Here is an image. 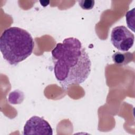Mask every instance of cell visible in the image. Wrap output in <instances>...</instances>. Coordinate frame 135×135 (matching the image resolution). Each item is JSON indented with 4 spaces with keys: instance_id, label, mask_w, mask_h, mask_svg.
Listing matches in <instances>:
<instances>
[{
    "instance_id": "1",
    "label": "cell",
    "mask_w": 135,
    "mask_h": 135,
    "mask_svg": "<svg viewBox=\"0 0 135 135\" xmlns=\"http://www.w3.org/2000/svg\"><path fill=\"white\" fill-rule=\"evenodd\" d=\"M54 73L63 89L83 83L91 70L89 54L81 42L76 38H65L52 50Z\"/></svg>"
},
{
    "instance_id": "2",
    "label": "cell",
    "mask_w": 135,
    "mask_h": 135,
    "mask_svg": "<svg viewBox=\"0 0 135 135\" xmlns=\"http://www.w3.org/2000/svg\"><path fill=\"white\" fill-rule=\"evenodd\" d=\"M34 42L31 35L18 27L5 29L0 37V50L3 58L16 65L32 54Z\"/></svg>"
},
{
    "instance_id": "3",
    "label": "cell",
    "mask_w": 135,
    "mask_h": 135,
    "mask_svg": "<svg viewBox=\"0 0 135 135\" xmlns=\"http://www.w3.org/2000/svg\"><path fill=\"white\" fill-rule=\"evenodd\" d=\"M110 41L114 47L124 52L129 51L133 46L134 36L126 26L120 25L112 29Z\"/></svg>"
},
{
    "instance_id": "4",
    "label": "cell",
    "mask_w": 135,
    "mask_h": 135,
    "mask_svg": "<svg viewBox=\"0 0 135 135\" xmlns=\"http://www.w3.org/2000/svg\"><path fill=\"white\" fill-rule=\"evenodd\" d=\"M23 134L52 135L53 129L45 119L34 115L26 122L23 129Z\"/></svg>"
},
{
    "instance_id": "5",
    "label": "cell",
    "mask_w": 135,
    "mask_h": 135,
    "mask_svg": "<svg viewBox=\"0 0 135 135\" xmlns=\"http://www.w3.org/2000/svg\"><path fill=\"white\" fill-rule=\"evenodd\" d=\"M112 59L115 64L119 65H124L133 60V55L132 53L129 52L126 53L117 52L112 55Z\"/></svg>"
},
{
    "instance_id": "6",
    "label": "cell",
    "mask_w": 135,
    "mask_h": 135,
    "mask_svg": "<svg viewBox=\"0 0 135 135\" xmlns=\"http://www.w3.org/2000/svg\"><path fill=\"white\" fill-rule=\"evenodd\" d=\"M79 6L84 10H90L94 6L95 1L93 0H80L78 1Z\"/></svg>"
},
{
    "instance_id": "7",
    "label": "cell",
    "mask_w": 135,
    "mask_h": 135,
    "mask_svg": "<svg viewBox=\"0 0 135 135\" xmlns=\"http://www.w3.org/2000/svg\"><path fill=\"white\" fill-rule=\"evenodd\" d=\"M40 3H41L42 6L45 7L47 6L49 4L50 1H40Z\"/></svg>"
}]
</instances>
